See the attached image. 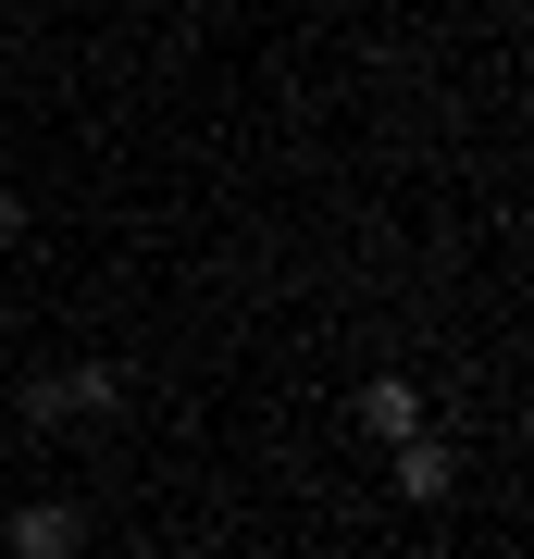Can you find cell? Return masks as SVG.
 Here are the masks:
<instances>
[{
	"label": "cell",
	"mask_w": 534,
	"mask_h": 559,
	"mask_svg": "<svg viewBox=\"0 0 534 559\" xmlns=\"http://www.w3.org/2000/svg\"><path fill=\"white\" fill-rule=\"evenodd\" d=\"M397 498H448V448L423 436V423L397 436Z\"/></svg>",
	"instance_id": "obj_3"
},
{
	"label": "cell",
	"mask_w": 534,
	"mask_h": 559,
	"mask_svg": "<svg viewBox=\"0 0 534 559\" xmlns=\"http://www.w3.org/2000/svg\"><path fill=\"white\" fill-rule=\"evenodd\" d=\"M13 237H25V200H0V249H13Z\"/></svg>",
	"instance_id": "obj_5"
},
{
	"label": "cell",
	"mask_w": 534,
	"mask_h": 559,
	"mask_svg": "<svg viewBox=\"0 0 534 559\" xmlns=\"http://www.w3.org/2000/svg\"><path fill=\"white\" fill-rule=\"evenodd\" d=\"M124 399V373H99V360H87V373H50V385H25V423H62V411H112Z\"/></svg>",
	"instance_id": "obj_1"
},
{
	"label": "cell",
	"mask_w": 534,
	"mask_h": 559,
	"mask_svg": "<svg viewBox=\"0 0 534 559\" xmlns=\"http://www.w3.org/2000/svg\"><path fill=\"white\" fill-rule=\"evenodd\" d=\"M360 423H373V436H411V423H423V385L373 373V385H360Z\"/></svg>",
	"instance_id": "obj_4"
},
{
	"label": "cell",
	"mask_w": 534,
	"mask_h": 559,
	"mask_svg": "<svg viewBox=\"0 0 534 559\" xmlns=\"http://www.w3.org/2000/svg\"><path fill=\"white\" fill-rule=\"evenodd\" d=\"M62 547H87V522L62 510V498H38V510H13V559H62Z\"/></svg>",
	"instance_id": "obj_2"
}]
</instances>
